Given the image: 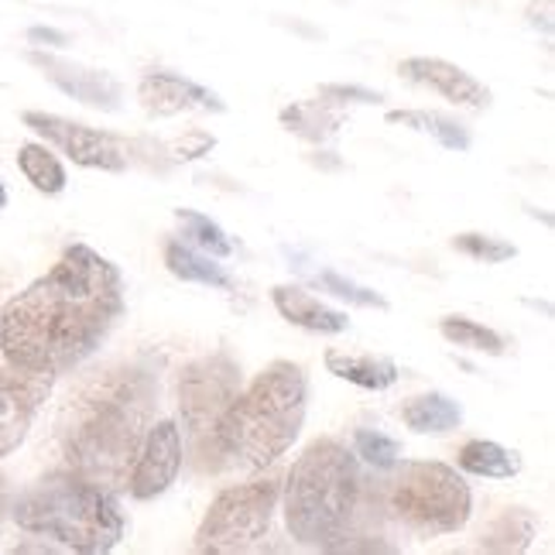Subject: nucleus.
I'll use <instances>...</instances> for the list:
<instances>
[{
    "mask_svg": "<svg viewBox=\"0 0 555 555\" xmlns=\"http://www.w3.org/2000/svg\"><path fill=\"white\" fill-rule=\"evenodd\" d=\"M306 412V371L292 360H274L227 404L212 433V450L237 469H264L302 436Z\"/></svg>",
    "mask_w": 555,
    "mask_h": 555,
    "instance_id": "obj_3",
    "label": "nucleus"
},
{
    "mask_svg": "<svg viewBox=\"0 0 555 555\" xmlns=\"http://www.w3.org/2000/svg\"><path fill=\"white\" fill-rule=\"evenodd\" d=\"M401 422L418 436H442V433H453L463 422V409H460V401H453L450 395L429 391V395H418L404 404Z\"/></svg>",
    "mask_w": 555,
    "mask_h": 555,
    "instance_id": "obj_17",
    "label": "nucleus"
},
{
    "mask_svg": "<svg viewBox=\"0 0 555 555\" xmlns=\"http://www.w3.org/2000/svg\"><path fill=\"white\" fill-rule=\"evenodd\" d=\"M28 38L31 41H52V46H66V35H62V31H52V28H31L28 31Z\"/></svg>",
    "mask_w": 555,
    "mask_h": 555,
    "instance_id": "obj_30",
    "label": "nucleus"
},
{
    "mask_svg": "<svg viewBox=\"0 0 555 555\" xmlns=\"http://www.w3.org/2000/svg\"><path fill=\"white\" fill-rule=\"evenodd\" d=\"M165 264L176 278L192 282V285H209V288H230L233 285L230 271L223 264H217V258H209V254L189 247L182 241L165 244Z\"/></svg>",
    "mask_w": 555,
    "mask_h": 555,
    "instance_id": "obj_18",
    "label": "nucleus"
},
{
    "mask_svg": "<svg viewBox=\"0 0 555 555\" xmlns=\"http://www.w3.org/2000/svg\"><path fill=\"white\" fill-rule=\"evenodd\" d=\"M179 469H182V429H179V422H172V418L155 422L152 429H147L141 450H138L131 477H127V490H131L134 501H155L176 483Z\"/></svg>",
    "mask_w": 555,
    "mask_h": 555,
    "instance_id": "obj_11",
    "label": "nucleus"
},
{
    "mask_svg": "<svg viewBox=\"0 0 555 555\" xmlns=\"http://www.w3.org/2000/svg\"><path fill=\"white\" fill-rule=\"evenodd\" d=\"M282 124L288 127L292 134L306 138V141H330L339 127H344V114L333 111V106L319 96L312 103H295L282 111Z\"/></svg>",
    "mask_w": 555,
    "mask_h": 555,
    "instance_id": "obj_20",
    "label": "nucleus"
},
{
    "mask_svg": "<svg viewBox=\"0 0 555 555\" xmlns=\"http://www.w3.org/2000/svg\"><path fill=\"white\" fill-rule=\"evenodd\" d=\"M28 62L46 73V79L52 82V87H59L66 96L93 106V111H111V114L120 111L124 90H120V82L111 73L87 69V66H79V62L55 59V55H46V52H31Z\"/></svg>",
    "mask_w": 555,
    "mask_h": 555,
    "instance_id": "obj_12",
    "label": "nucleus"
},
{
    "mask_svg": "<svg viewBox=\"0 0 555 555\" xmlns=\"http://www.w3.org/2000/svg\"><path fill=\"white\" fill-rule=\"evenodd\" d=\"M17 168L21 176H25L38 192H46V196H59L62 189H66V168H62V162L52 155L49 144H21L17 147Z\"/></svg>",
    "mask_w": 555,
    "mask_h": 555,
    "instance_id": "obj_22",
    "label": "nucleus"
},
{
    "mask_svg": "<svg viewBox=\"0 0 555 555\" xmlns=\"http://www.w3.org/2000/svg\"><path fill=\"white\" fill-rule=\"evenodd\" d=\"M319 96L326 103H380L384 96L374 93V90H364V87H344V82H326V87H319Z\"/></svg>",
    "mask_w": 555,
    "mask_h": 555,
    "instance_id": "obj_29",
    "label": "nucleus"
},
{
    "mask_svg": "<svg viewBox=\"0 0 555 555\" xmlns=\"http://www.w3.org/2000/svg\"><path fill=\"white\" fill-rule=\"evenodd\" d=\"M391 511L422 539L453 535L474 515V494L453 466L433 460L401 463L391 480Z\"/></svg>",
    "mask_w": 555,
    "mask_h": 555,
    "instance_id": "obj_6",
    "label": "nucleus"
},
{
    "mask_svg": "<svg viewBox=\"0 0 555 555\" xmlns=\"http://www.w3.org/2000/svg\"><path fill=\"white\" fill-rule=\"evenodd\" d=\"M278 501H282V480L271 474L261 480L220 490L196 531V552L237 555L258 548L271 531Z\"/></svg>",
    "mask_w": 555,
    "mask_h": 555,
    "instance_id": "obj_7",
    "label": "nucleus"
},
{
    "mask_svg": "<svg viewBox=\"0 0 555 555\" xmlns=\"http://www.w3.org/2000/svg\"><path fill=\"white\" fill-rule=\"evenodd\" d=\"M398 73L418 82V87H429L433 93L446 96L450 103L460 106H474V111H487L490 106V90L477 76H469L466 69H460L456 62H446V59H433V55H412L404 59Z\"/></svg>",
    "mask_w": 555,
    "mask_h": 555,
    "instance_id": "obj_14",
    "label": "nucleus"
},
{
    "mask_svg": "<svg viewBox=\"0 0 555 555\" xmlns=\"http://www.w3.org/2000/svg\"><path fill=\"white\" fill-rule=\"evenodd\" d=\"M353 453L374 469H391L401 460V442L377 433V429H357L353 433Z\"/></svg>",
    "mask_w": 555,
    "mask_h": 555,
    "instance_id": "obj_26",
    "label": "nucleus"
},
{
    "mask_svg": "<svg viewBox=\"0 0 555 555\" xmlns=\"http://www.w3.org/2000/svg\"><path fill=\"white\" fill-rule=\"evenodd\" d=\"M120 315V268L100 250L73 244L49 274L0 309V353L25 371L69 374L103 347Z\"/></svg>",
    "mask_w": 555,
    "mask_h": 555,
    "instance_id": "obj_1",
    "label": "nucleus"
},
{
    "mask_svg": "<svg viewBox=\"0 0 555 555\" xmlns=\"http://www.w3.org/2000/svg\"><path fill=\"white\" fill-rule=\"evenodd\" d=\"M241 391V367L227 353L203 357L189 364L179 377V412L185 433L196 442L199 456H206L209 446V466H217V450H212V433L227 412V404Z\"/></svg>",
    "mask_w": 555,
    "mask_h": 555,
    "instance_id": "obj_8",
    "label": "nucleus"
},
{
    "mask_svg": "<svg viewBox=\"0 0 555 555\" xmlns=\"http://www.w3.org/2000/svg\"><path fill=\"white\" fill-rule=\"evenodd\" d=\"M535 518L528 515V511H504V515L483 531L480 539V548L487 552H525L535 539Z\"/></svg>",
    "mask_w": 555,
    "mask_h": 555,
    "instance_id": "obj_24",
    "label": "nucleus"
},
{
    "mask_svg": "<svg viewBox=\"0 0 555 555\" xmlns=\"http://www.w3.org/2000/svg\"><path fill=\"white\" fill-rule=\"evenodd\" d=\"M315 282L323 285L330 295L344 298V302L364 306V309H388V298H384V295H377V292H371V288H360V285L350 282V278L336 274V271H323V274L315 278Z\"/></svg>",
    "mask_w": 555,
    "mask_h": 555,
    "instance_id": "obj_28",
    "label": "nucleus"
},
{
    "mask_svg": "<svg viewBox=\"0 0 555 555\" xmlns=\"http://www.w3.org/2000/svg\"><path fill=\"white\" fill-rule=\"evenodd\" d=\"M21 120H25V127H31L38 138H46V144L59 147L62 155L82 168H100V172H124L127 168V155L114 134L96 131V127H87L79 120H66L59 114H46V111H25Z\"/></svg>",
    "mask_w": 555,
    "mask_h": 555,
    "instance_id": "obj_9",
    "label": "nucleus"
},
{
    "mask_svg": "<svg viewBox=\"0 0 555 555\" xmlns=\"http://www.w3.org/2000/svg\"><path fill=\"white\" fill-rule=\"evenodd\" d=\"M8 515H11V487H8V477L0 474V528H4Z\"/></svg>",
    "mask_w": 555,
    "mask_h": 555,
    "instance_id": "obj_31",
    "label": "nucleus"
},
{
    "mask_svg": "<svg viewBox=\"0 0 555 555\" xmlns=\"http://www.w3.org/2000/svg\"><path fill=\"white\" fill-rule=\"evenodd\" d=\"M11 518L21 531L52 539L59 548L103 555L124 539V511L114 490H106L73 469L41 477L11 504Z\"/></svg>",
    "mask_w": 555,
    "mask_h": 555,
    "instance_id": "obj_5",
    "label": "nucleus"
},
{
    "mask_svg": "<svg viewBox=\"0 0 555 555\" xmlns=\"http://www.w3.org/2000/svg\"><path fill=\"white\" fill-rule=\"evenodd\" d=\"M439 333L450 339L453 347H463V350L487 353V357H504L507 353V344H504L501 333H494L490 326H480V323H474V319H466V315L439 319Z\"/></svg>",
    "mask_w": 555,
    "mask_h": 555,
    "instance_id": "obj_23",
    "label": "nucleus"
},
{
    "mask_svg": "<svg viewBox=\"0 0 555 555\" xmlns=\"http://www.w3.org/2000/svg\"><path fill=\"white\" fill-rule=\"evenodd\" d=\"M155 384L144 371L96 377L73 404L66 429V469L106 490L127 487L138 450L152 429Z\"/></svg>",
    "mask_w": 555,
    "mask_h": 555,
    "instance_id": "obj_2",
    "label": "nucleus"
},
{
    "mask_svg": "<svg viewBox=\"0 0 555 555\" xmlns=\"http://www.w3.org/2000/svg\"><path fill=\"white\" fill-rule=\"evenodd\" d=\"M285 525L306 548L339 552L360 507V463L339 439H315L282 483Z\"/></svg>",
    "mask_w": 555,
    "mask_h": 555,
    "instance_id": "obj_4",
    "label": "nucleus"
},
{
    "mask_svg": "<svg viewBox=\"0 0 555 555\" xmlns=\"http://www.w3.org/2000/svg\"><path fill=\"white\" fill-rule=\"evenodd\" d=\"M326 371L339 380H350L364 391H388L398 384V364L391 357H374V353H344L330 350L326 353Z\"/></svg>",
    "mask_w": 555,
    "mask_h": 555,
    "instance_id": "obj_16",
    "label": "nucleus"
},
{
    "mask_svg": "<svg viewBox=\"0 0 555 555\" xmlns=\"http://www.w3.org/2000/svg\"><path fill=\"white\" fill-rule=\"evenodd\" d=\"M453 247L460 254H466V258L483 261V264H501V261L518 258L515 244H507L501 237H487V233H460V237H453Z\"/></svg>",
    "mask_w": 555,
    "mask_h": 555,
    "instance_id": "obj_27",
    "label": "nucleus"
},
{
    "mask_svg": "<svg viewBox=\"0 0 555 555\" xmlns=\"http://www.w3.org/2000/svg\"><path fill=\"white\" fill-rule=\"evenodd\" d=\"M8 206V189H4V182H0V209Z\"/></svg>",
    "mask_w": 555,
    "mask_h": 555,
    "instance_id": "obj_32",
    "label": "nucleus"
},
{
    "mask_svg": "<svg viewBox=\"0 0 555 555\" xmlns=\"http://www.w3.org/2000/svg\"><path fill=\"white\" fill-rule=\"evenodd\" d=\"M55 374L25 371L4 364L0 367V456H11L28 439L41 404L52 398Z\"/></svg>",
    "mask_w": 555,
    "mask_h": 555,
    "instance_id": "obj_10",
    "label": "nucleus"
},
{
    "mask_svg": "<svg viewBox=\"0 0 555 555\" xmlns=\"http://www.w3.org/2000/svg\"><path fill=\"white\" fill-rule=\"evenodd\" d=\"M176 217L185 227V237H192V244H196L203 254H209V258L223 261L233 254V241L227 237L220 223H212L209 217H203V212H196V209H176Z\"/></svg>",
    "mask_w": 555,
    "mask_h": 555,
    "instance_id": "obj_25",
    "label": "nucleus"
},
{
    "mask_svg": "<svg viewBox=\"0 0 555 555\" xmlns=\"http://www.w3.org/2000/svg\"><path fill=\"white\" fill-rule=\"evenodd\" d=\"M138 100L141 106L152 117H176V114H185V111H206V114H223L227 103L199 87V82H192L179 73H147L141 76L138 82Z\"/></svg>",
    "mask_w": 555,
    "mask_h": 555,
    "instance_id": "obj_13",
    "label": "nucleus"
},
{
    "mask_svg": "<svg viewBox=\"0 0 555 555\" xmlns=\"http://www.w3.org/2000/svg\"><path fill=\"white\" fill-rule=\"evenodd\" d=\"M388 124L412 127L418 134H433L442 147H450V152H466L469 141H474L466 124L446 117V114H436V111H391Z\"/></svg>",
    "mask_w": 555,
    "mask_h": 555,
    "instance_id": "obj_21",
    "label": "nucleus"
},
{
    "mask_svg": "<svg viewBox=\"0 0 555 555\" xmlns=\"http://www.w3.org/2000/svg\"><path fill=\"white\" fill-rule=\"evenodd\" d=\"M460 469L487 480H511L521 474V456L515 450H504L501 442L469 439L460 450Z\"/></svg>",
    "mask_w": 555,
    "mask_h": 555,
    "instance_id": "obj_19",
    "label": "nucleus"
},
{
    "mask_svg": "<svg viewBox=\"0 0 555 555\" xmlns=\"http://www.w3.org/2000/svg\"><path fill=\"white\" fill-rule=\"evenodd\" d=\"M271 302L282 312V319H288L292 326H302L309 333H347L350 326L347 312L330 309L326 302H319L315 295H309L298 285H274Z\"/></svg>",
    "mask_w": 555,
    "mask_h": 555,
    "instance_id": "obj_15",
    "label": "nucleus"
}]
</instances>
